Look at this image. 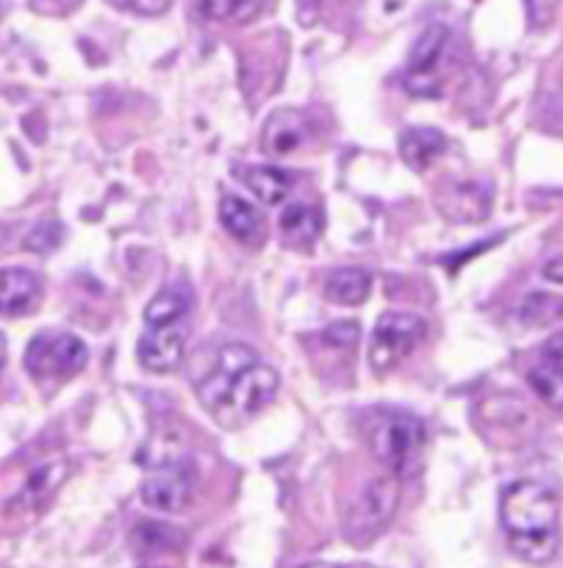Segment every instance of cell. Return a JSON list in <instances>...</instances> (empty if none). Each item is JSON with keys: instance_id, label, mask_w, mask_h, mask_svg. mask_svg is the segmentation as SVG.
<instances>
[{"instance_id": "cell-1", "label": "cell", "mask_w": 563, "mask_h": 568, "mask_svg": "<svg viewBox=\"0 0 563 568\" xmlns=\"http://www.w3.org/2000/svg\"><path fill=\"white\" fill-rule=\"evenodd\" d=\"M500 521L516 558L547 564L559 549V497L536 480H520L500 499Z\"/></svg>"}, {"instance_id": "cell-2", "label": "cell", "mask_w": 563, "mask_h": 568, "mask_svg": "<svg viewBox=\"0 0 563 568\" xmlns=\"http://www.w3.org/2000/svg\"><path fill=\"white\" fill-rule=\"evenodd\" d=\"M364 438L372 458L394 477H411L425 449V425L403 410H372L364 419Z\"/></svg>"}, {"instance_id": "cell-3", "label": "cell", "mask_w": 563, "mask_h": 568, "mask_svg": "<svg viewBox=\"0 0 563 568\" xmlns=\"http://www.w3.org/2000/svg\"><path fill=\"white\" fill-rule=\"evenodd\" d=\"M89 349L78 336L64 331H42L26 349V369L33 381L64 383L87 366Z\"/></svg>"}, {"instance_id": "cell-4", "label": "cell", "mask_w": 563, "mask_h": 568, "mask_svg": "<svg viewBox=\"0 0 563 568\" xmlns=\"http://www.w3.org/2000/svg\"><path fill=\"white\" fill-rule=\"evenodd\" d=\"M139 497L150 510L159 514H183L198 497V469L189 458L167 460L148 471L142 480Z\"/></svg>"}, {"instance_id": "cell-5", "label": "cell", "mask_w": 563, "mask_h": 568, "mask_svg": "<svg viewBox=\"0 0 563 568\" xmlns=\"http://www.w3.org/2000/svg\"><path fill=\"white\" fill-rule=\"evenodd\" d=\"M428 336V325L414 314L389 311L375 322L370 338V364L375 372H392L405 355L414 353Z\"/></svg>"}, {"instance_id": "cell-6", "label": "cell", "mask_w": 563, "mask_h": 568, "mask_svg": "<svg viewBox=\"0 0 563 568\" xmlns=\"http://www.w3.org/2000/svg\"><path fill=\"white\" fill-rule=\"evenodd\" d=\"M400 503V486L398 477H378L370 486L361 491L359 503L348 510V538L355 547H366L375 541L378 532L389 525L394 516V508Z\"/></svg>"}, {"instance_id": "cell-7", "label": "cell", "mask_w": 563, "mask_h": 568, "mask_svg": "<svg viewBox=\"0 0 563 568\" xmlns=\"http://www.w3.org/2000/svg\"><path fill=\"white\" fill-rule=\"evenodd\" d=\"M278 388H281V377H278V372L259 361V364L244 369L242 375L233 381L225 403L220 405V410H217L214 416L220 419V425H239V422L261 414V410L275 399Z\"/></svg>"}, {"instance_id": "cell-8", "label": "cell", "mask_w": 563, "mask_h": 568, "mask_svg": "<svg viewBox=\"0 0 563 568\" xmlns=\"http://www.w3.org/2000/svg\"><path fill=\"white\" fill-rule=\"evenodd\" d=\"M450 42V28L444 22H431L420 37L414 39L409 53V70H405V87L414 94H433L439 81L433 78V67L442 59L444 48Z\"/></svg>"}, {"instance_id": "cell-9", "label": "cell", "mask_w": 563, "mask_h": 568, "mask_svg": "<svg viewBox=\"0 0 563 568\" xmlns=\"http://www.w3.org/2000/svg\"><path fill=\"white\" fill-rule=\"evenodd\" d=\"M253 364H259V355H255V349L248 347V344H228V347H222L217 369L198 386L200 403H203L211 414H217L220 405L225 403L233 381Z\"/></svg>"}, {"instance_id": "cell-10", "label": "cell", "mask_w": 563, "mask_h": 568, "mask_svg": "<svg viewBox=\"0 0 563 568\" xmlns=\"http://www.w3.org/2000/svg\"><path fill=\"white\" fill-rule=\"evenodd\" d=\"M70 477V464L67 460H50V464H39L31 475L26 477L20 488H17L14 497L9 499L6 510L11 516L22 514H39L50 499L56 497L64 480Z\"/></svg>"}, {"instance_id": "cell-11", "label": "cell", "mask_w": 563, "mask_h": 568, "mask_svg": "<svg viewBox=\"0 0 563 568\" xmlns=\"http://www.w3.org/2000/svg\"><path fill=\"white\" fill-rule=\"evenodd\" d=\"M187 353V331L181 325L148 327L137 344L139 364L150 372H172Z\"/></svg>"}, {"instance_id": "cell-12", "label": "cell", "mask_w": 563, "mask_h": 568, "mask_svg": "<svg viewBox=\"0 0 563 568\" xmlns=\"http://www.w3.org/2000/svg\"><path fill=\"white\" fill-rule=\"evenodd\" d=\"M533 392L550 408L563 410V331L553 333L539 349V364L527 375Z\"/></svg>"}, {"instance_id": "cell-13", "label": "cell", "mask_w": 563, "mask_h": 568, "mask_svg": "<svg viewBox=\"0 0 563 568\" xmlns=\"http://www.w3.org/2000/svg\"><path fill=\"white\" fill-rule=\"evenodd\" d=\"M311 136H314V128H311L309 116L292 109H281L267 120L261 148L270 155H292L298 153Z\"/></svg>"}, {"instance_id": "cell-14", "label": "cell", "mask_w": 563, "mask_h": 568, "mask_svg": "<svg viewBox=\"0 0 563 568\" xmlns=\"http://www.w3.org/2000/svg\"><path fill=\"white\" fill-rule=\"evenodd\" d=\"M42 300V281L31 270L6 266L0 270V316L33 314Z\"/></svg>"}, {"instance_id": "cell-15", "label": "cell", "mask_w": 563, "mask_h": 568, "mask_svg": "<svg viewBox=\"0 0 563 568\" xmlns=\"http://www.w3.org/2000/svg\"><path fill=\"white\" fill-rule=\"evenodd\" d=\"M220 222L242 244H253L255 247L264 239V216L259 214L253 203L237 197V194H225L220 200Z\"/></svg>"}, {"instance_id": "cell-16", "label": "cell", "mask_w": 563, "mask_h": 568, "mask_svg": "<svg viewBox=\"0 0 563 568\" xmlns=\"http://www.w3.org/2000/svg\"><path fill=\"white\" fill-rule=\"evenodd\" d=\"M448 150V139L436 128H409L400 136V155L411 170L422 172Z\"/></svg>"}, {"instance_id": "cell-17", "label": "cell", "mask_w": 563, "mask_h": 568, "mask_svg": "<svg viewBox=\"0 0 563 568\" xmlns=\"http://www.w3.org/2000/svg\"><path fill=\"white\" fill-rule=\"evenodd\" d=\"M322 233V214L314 205L294 203L281 214V236L289 247H311Z\"/></svg>"}, {"instance_id": "cell-18", "label": "cell", "mask_w": 563, "mask_h": 568, "mask_svg": "<svg viewBox=\"0 0 563 568\" xmlns=\"http://www.w3.org/2000/svg\"><path fill=\"white\" fill-rule=\"evenodd\" d=\"M242 183L267 205H281L294 189V178L278 166H248L242 170Z\"/></svg>"}, {"instance_id": "cell-19", "label": "cell", "mask_w": 563, "mask_h": 568, "mask_svg": "<svg viewBox=\"0 0 563 568\" xmlns=\"http://www.w3.org/2000/svg\"><path fill=\"white\" fill-rule=\"evenodd\" d=\"M372 277L361 266H344L325 277V297L336 305H361L370 297Z\"/></svg>"}, {"instance_id": "cell-20", "label": "cell", "mask_w": 563, "mask_h": 568, "mask_svg": "<svg viewBox=\"0 0 563 568\" xmlns=\"http://www.w3.org/2000/svg\"><path fill=\"white\" fill-rule=\"evenodd\" d=\"M442 211L455 222H475L489 214V192L477 183H459L442 200Z\"/></svg>"}, {"instance_id": "cell-21", "label": "cell", "mask_w": 563, "mask_h": 568, "mask_svg": "<svg viewBox=\"0 0 563 568\" xmlns=\"http://www.w3.org/2000/svg\"><path fill=\"white\" fill-rule=\"evenodd\" d=\"M189 305L192 303H189L187 288L170 286L150 300L148 308H144V322H148V327L181 325L183 316L189 314Z\"/></svg>"}, {"instance_id": "cell-22", "label": "cell", "mask_w": 563, "mask_h": 568, "mask_svg": "<svg viewBox=\"0 0 563 568\" xmlns=\"http://www.w3.org/2000/svg\"><path fill=\"white\" fill-rule=\"evenodd\" d=\"M183 538L178 536L175 527L155 525V521H144V525L133 527V544L144 549V552H167L175 549Z\"/></svg>"}, {"instance_id": "cell-23", "label": "cell", "mask_w": 563, "mask_h": 568, "mask_svg": "<svg viewBox=\"0 0 563 568\" xmlns=\"http://www.w3.org/2000/svg\"><path fill=\"white\" fill-rule=\"evenodd\" d=\"M264 6L259 3H239V0H217V3H200L198 11L214 22H250L261 14Z\"/></svg>"}, {"instance_id": "cell-24", "label": "cell", "mask_w": 563, "mask_h": 568, "mask_svg": "<svg viewBox=\"0 0 563 568\" xmlns=\"http://www.w3.org/2000/svg\"><path fill=\"white\" fill-rule=\"evenodd\" d=\"M359 333L361 327L355 325V322H336V325H331L322 333V338H325L328 344H333V347L353 349L355 344H359Z\"/></svg>"}, {"instance_id": "cell-25", "label": "cell", "mask_w": 563, "mask_h": 568, "mask_svg": "<svg viewBox=\"0 0 563 568\" xmlns=\"http://www.w3.org/2000/svg\"><path fill=\"white\" fill-rule=\"evenodd\" d=\"M544 277H547L550 283H559V286H563V255L547 261V266H544Z\"/></svg>"}, {"instance_id": "cell-26", "label": "cell", "mask_w": 563, "mask_h": 568, "mask_svg": "<svg viewBox=\"0 0 563 568\" xmlns=\"http://www.w3.org/2000/svg\"><path fill=\"white\" fill-rule=\"evenodd\" d=\"M122 6L131 11H142V14H159V11H164L170 3H122Z\"/></svg>"}, {"instance_id": "cell-27", "label": "cell", "mask_w": 563, "mask_h": 568, "mask_svg": "<svg viewBox=\"0 0 563 568\" xmlns=\"http://www.w3.org/2000/svg\"><path fill=\"white\" fill-rule=\"evenodd\" d=\"M3 366H6V338L3 333H0V372H3Z\"/></svg>"}, {"instance_id": "cell-28", "label": "cell", "mask_w": 563, "mask_h": 568, "mask_svg": "<svg viewBox=\"0 0 563 568\" xmlns=\"http://www.w3.org/2000/svg\"><path fill=\"white\" fill-rule=\"evenodd\" d=\"M303 568H342V566H333V564H309V566H303Z\"/></svg>"}]
</instances>
